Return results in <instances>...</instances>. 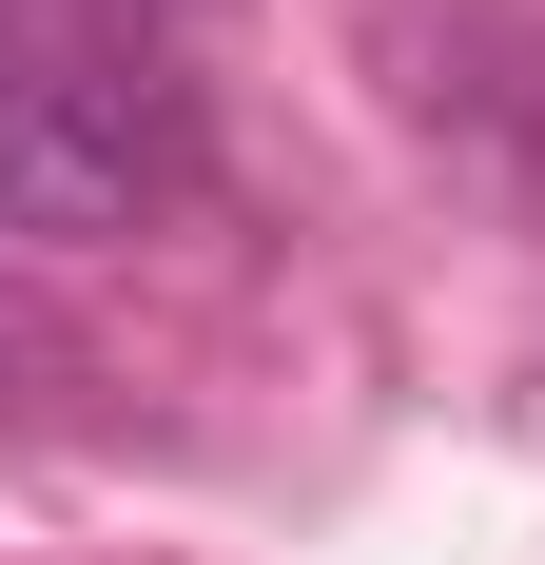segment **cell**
<instances>
[{"label":"cell","mask_w":545,"mask_h":565,"mask_svg":"<svg viewBox=\"0 0 545 565\" xmlns=\"http://www.w3.org/2000/svg\"><path fill=\"white\" fill-rule=\"evenodd\" d=\"M175 98L137 78V58H78V40H40V58H0V234H40V254H78V234H137L175 195Z\"/></svg>","instance_id":"1"},{"label":"cell","mask_w":545,"mask_h":565,"mask_svg":"<svg viewBox=\"0 0 545 565\" xmlns=\"http://www.w3.org/2000/svg\"><path fill=\"white\" fill-rule=\"evenodd\" d=\"M58 391H78V332H58L40 292L0 274V429H20V409H58Z\"/></svg>","instance_id":"2"}]
</instances>
